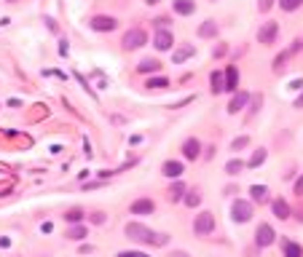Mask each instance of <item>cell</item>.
Masks as SVG:
<instances>
[{
	"instance_id": "obj_1",
	"label": "cell",
	"mask_w": 303,
	"mask_h": 257,
	"mask_svg": "<svg viewBox=\"0 0 303 257\" xmlns=\"http://www.w3.org/2000/svg\"><path fill=\"white\" fill-rule=\"evenodd\" d=\"M126 236L132 241H140V244H153V246H167L169 236L167 233H156V230L145 228L140 223H126Z\"/></svg>"
},
{
	"instance_id": "obj_2",
	"label": "cell",
	"mask_w": 303,
	"mask_h": 257,
	"mask_svg": "<svg viewBox=\"0 0 303 257\" xmlns=\"http://www.w3.org/2000/svg\"><path fill=\"white\" fill-rule=\"evenodd\" d=\"M252 214H255L252 201H242V198L233 201V206H231V220H233V223H250Z\"/></svg>"
},
{
	"instance_id": "obj_3",
	"label": "cell",
	"mask_w": 303,
	"mask_h": 257,
	"mask_svg": "<svg viewBox=\"0 0 303 257\" xmlns=\"http://www.w3.org/2000/svg\"><path fill=\"white\" fill-rule=\"evenodd\" d=\"M148 43V35H145V30H129L126 35H123V40H121V46L126 48V51H134V48H142Z\"/></svg>"
},
{
	"instance_id": "obj_4",
	"label": "cell",
	"mask_w": 303,
	"mask_h": 257,
	"mask_svg": "<svg viewBox=\"0 0 303 257\" xmlns=\"http://www.w3.org/2000/svg\"><path fill=\"white\" fill-rule=\"evenodd\" d=\"M212 230H215V217H212L210 212L196 214V220H193V233L196 236H210Z\"/></svg>"
},
{
	"instance_id": "obj_5",
	"label": "cell",
	"mask_w": 303,
	"mask_h": 257,
	"mask_svg": "<svg viewBox=\"0 0 303 257\" xmlns=\"http://www.w3.org/2000/svg\"><path fill=\"white\" fill-rule=\"evenodd\" d=\"M276 241V233H274V228L268 223H263V225H258V230H255V244L260 246V249H266V246H271Z\"/></svg>"
},
{
	"instance_id": "obj_6",
	"label": "cell",
	"mask_w": 303,
	"mask_h": 257,
	"mask_svg": "<svg viewBox=\"0 0 303 257\" xmlns=\"http://www.w3.org/2000/svg\"><path fill=\"white\" fill-rule=\"evenodd\" d=\"M276 35H279V24H276V22H266L260 30H258V43L271 46V43L276 40Z\"/></svg>"
},
{
	"instance_id": "obj_7",
	"label": "cell",
	"mask_w": 303,
	"mask_h": 257,
	"mask_svg": "<svg viewBox=\"0 0 303 257\" xmlns=\"http://www.w3.org/2000/svg\"><path fill=\"white\" fill-rule=\"evenodd\" d=\"M153 46H156L158 51H169V48L175 46V35H172V30H158L156 38H153Z\"/></svg>"
},
{
	"instance_id": "obj_8",
	"label": "cell",
	"mask_w": 303,
	"mask_h": 257,
	"mask_svg": "<svg viewBox=\"0 0 303 257\" xmlns=\"http://www.w3.org/2000/svg\"><path fill=\"white\" fill-rule=\"evenodd\" d=\"M91 30H97V32H113V30L118 27V22L113 16H102V14H99V16H94L91 22Z\"/></svg>"
},
{
	"instance_id": "obj_9",
	"label": "cell",
	"mask_w": 303,
	"mask_h": 257,
	"mask_svg": "<svg viewBox=\"0 0 303 257\" xmlns=\"http://www.w3.org/2000/svg\"><path fill=\"white\" fill-rule=\"evenodd\" d=\"M182 155H185L188 161H196V158H201V142H198L196 137L185 139V142H182Z\"/></svg>"
},
{
	"instance_id": "obj_10",
	"label": "cell",
	"mask_w": 303,
	"mask_h": 257,
	"mask_svg": "<svg viewBox=\"0 0 303 257\" xmlns=\"http://www.w3.org/2000/svg\"><path fill=\"white\" fill-rule=\"evenodd\" d=\"M129 212H132V214H140V217L142 214H153V212H156V204H153L151 198H140V201H134Z\"/></svg>"
},
{
	"instance_id": "obj_11",
	"label": "cell",
	"mask_w": 303,
	"mask_h": 257,
	"mask_svg": "<svg viewBox=\"0 0 303 257\" xmlns=\"http://www.w3.org/2000/svg\"><path fill=\"white\" fill-rule=\"evenodd\" d=\"M247 102H250V94H247V91H239V94H233V99H231V102H228V113H239V110L242 107H244V105Z\"/></svg>"
},
{
	"instance_id": "obj_12",
	"label": "cell",
	"mask_w": 303,
	"mask_h": 257,
	"mask_svg": "<svg viewBox=\"0 0 303 257\" xmlns=\"http://www.w3.org/2000/svg\"><path fill=\"white\" fill-rule=\"evenodd\" d=\"M210 86H212V94H223L226 91V73H212Z\"/></svg>"
},
{
	"instance_id": "obj_13",
	"label": "cell",
	"mask_w": 303,
	"mask_h": 257,
	"mask_svg": "<svg viewBox=\"0 0 303 257\" xmlns=\"http://www.w3.org/2000/svg\"><path fill=\"white\" fill-rule=\"evenodd\" d=\"M172 6H175V11L180 14V16H191V14L196 11V3H193V0H175Z\"/></svg>"
},
{
	"instance_id": "obj_14",
	"label": "cell",
	"mask_w": 303,
	"mask_h": 257,
	"mask_svg": "<svg viewBox=\"0 0 303 257\" xmlns=\"http://www.w3.org/2000/svg\"><path fill=\"white\" fill-rule=\"evenodd\" d=\"M271 209H274V214H276L279 220H287V217H290V204H287L285 198H276L274 204H271Z\"/></svg>"
},
{
	"instance_id": "obj_15",
	"label": "cell",
	"mask_w": 303,
	"mask_h": 257,
	"mask_svg": "<svg viewBox=\"0 0 303 257\" xmlns=\"http://www.w3.org/2000/svg\"><path fill=\"white\" fill-rule=\"evenodd\" d=\"M161 171L167 174V177H175L177 180L182 174V164H180V161H167V164L161 166Z\"/></svg>"
},
{
	"instance_id": "obj_16",
	"label": "cell",
	"mask_w": 303,
	"mask_h": 257,
	"mask_svg": "<svg viewBox=\"0 0 303 257\" xmlns=\"http://www.w3.org/2000/svg\"><path fill=\"white\" fill-rule=\"evenodd\" d=\"M236 86H239V70L228 67L226 70V91H236Z\"/></svg>"
},
{
	"instance_id": "obj_17",
	"label": "cell",
	"mask_w": 303,
	"mask_h": 257,
	"mask_svg": "<svg viewBox=\"0 0 303 257\" xmlns=\"http://www.w3.org/2000/svg\"><path fill=\"white\" fill-rule=\"evenodd\" d=\"M161 70V62L158 59H142L140 64H137V73H158Z\"/></svg>"
},
{
	"instance_id": "obj_18",
	"label": "cell",
	"mask_w": 303,
	"mask_h": 257,
	"mask_svg": "<svg viewBox=\"0 0 303 257\" xmlns=\"http://www.w3.org/2000/svg\"><path fill=\"white\" fill-rule=\"evenodd\" d=\"M250 193H252V201H258V204H266L268 201V188L266 185H252Z\"/></svg>"
},
{
	"instance_id": "obj_19",
	"label": "cell",
	"mask_w": 303,
	"mask_h": 257,
	"mask_svg": "<svg viewBox=\"0 0 303 257\" xmlns=\"http://www.w3.org/2000/svg\"><path fill=\"white\" fill-rule=\"evenodd\" d=\"M64 236H67V239H70V241H83V239H86V225H81V223H78V225H73V228L70 230H67V233H64Z\"/></svg>"
},
{
	"instance_id": "obj_20",
	"label": "cell",
	"mask_w": 303,
	"mask_h": 257,
	"mask_svg": "<svg viewBox=\"0 0 303 257\" xmlns=\"http://www.w3.org/2000/svg\"><path fill=\"white\" fill-rule=\"evenodd\" d=\"M217 35V24L212 22V19H207L201 27H198V38H215Z\"/></svg>"
},
{
	"instance_id": "obj_21",
	"label": "cell",
	"mask_w": 303,
	"mask_h": 257,
	"mask_svg": "<svg viewBox=\"0 0 303 257\" xmlns=\"http://www.w3.org/2000/svg\"><path fill=\"white\" fill-rule=\"evenodd\" d=\"M188 57H193V46H180L175 54H172V62L180 64V62H185Z\"/></svg>"
},
{
	"instance_id": "obj_22",
	"label": "cell",
	"mask_w": 303,
	"mask_h": 257,
	"mask_svg": "<svg viewBox=\"0 0 303 257\" xmlns=\"http://www.w3.org/2000/svg\"><path fill=\"white\" fill-rule=\"evenodd\" d=\"M282 249H285V257H303L301 244H295V241H285V244H282Z\"/></svg>"
},
{
	"instance_id": "obj_23",
	"label": "cell",
	"mask_w": 303,
	"mask_h": 257,
	"mask_svg": "<svg viewBox=\"0 0 303 257\" xmlns=\"http://www.w3.org/2000/svg\"><path fill=\"white\" fill-rule=\"evenodd\" d=\"M263 161H266V150H263V148H258L255 153H252V158L247 161V166H250V169H258V166H260Z\"/></svg>"
},
{
	"instance_id": "obj_24",
	"label": "cell",
	"mask_w": 303,
	"mask_h": 257,
	"mask_svg": "<svg viewBox=\"0 0 303 257\" xmlns=\"http://www.w3.org/2000/svg\"><path fill=\"white\" fill-rule=\"evenodd\" d=\"M169 198L172 201H182V198H185V185H182V182L172 185V188H169Z\"/></svg>"
},
{
	"instance_id": "obj_25",
	"label": "cell",
	"mask_w": 303,
	"mask_h": 257,
	"mask_svg": "<svg viewBox=\"0 0 303 257\" xmlns=\"http://www.w3.org/2000/svg\"><path fill=\"white\" fill-rule=\"evenodd\" d=\"M64 220L67 223H73V225H78L83 220V212L81 209H70V212H64Z\"/></svg>"
},
{
	"instance_id": "obj_26",
	"label": "cell",
	"mask_w": 303,
	"mask_h": 257,
	"mask_svg": "<svg viewBox=\"0 0 303 257\" xmlns=\"http://www.w3.org/2000/svg\"><path fill=\"white\" fill-rule=\"evenodd\" d=\"M242 169H244V164H242L239 158H233V161H228V164H226V174H239Z\"/></svg>"
},
{
	"instance_id": "obj_27",
	"label": "cell",
	"mask_w": 303,
	"mask_h": 257,
	"mask_svg": "<svg viewBox=\"0 0 303 257\" xmlns=\"http://www.w3.org/2000/svg\"><path fill=\"white\" fill-rule=\"evenodd\" d=\"M145 86H148V89H167V86H169V80L164 78V75H158V78H151Z\"/></svg>"
},
{
	"instance_id": "obj_28",
	"label": "cell",
	"mask_w": 303,
	"mask_h": 257,
	"mask_svg": "<svg viewBox=\"0 0 303 257\" xmlns=\"http://www.w3.org/2000/svg\"><path fill=\"white\" fill-rule=\"evenodd\" d=\"M182 201H185V206H191V209H193V206L201 204V196H198L196 190H191V193H185V198H182Z\"/></svg>"
},
{
	"instance_id": "obj_29",
	"label": "cell",
	"mask_w": 303,
	"mask_h": 257,
	"mask_svg": "<svg viewBox=\"0 0 303 257\" xmlns=\"http://www.w3.org/2000/svg\"><path fill=\"white\" fill-rule=\"evenodd\" d=\"M279 6L285 8V11H295V8L303 6V0H279Z\"/></svg>"
},
{
	"instance_id": "obj_30",
	"label": "cell",
	"mask_w": 303,
	"mask_h": 257,
	"mask_svg": "<svg viewBox=\"0 0 303 257\" xmlns=\"http://www.w3.org/2000/svg\"><path fill=\"white\" fill-rule=\"evenodd\" d=\"M247 145H250V137H236V139L231 142V148H233V150H242V148H247Z\"/></svg>"
},
{
	"instance_id": "obj_31",
	"label": "cell",
	"mask_w": 303,
	"mask_h": 257,
	"mask_svg": "<svg viewBox=\"0 0 303 257\" xmlns=\"http://www.w3.org/2000/svg\"><path fill=\"white\" fill-rule=\"evenodd\" d=\"M116 257H151V255H145V252H118Z\"/></svg>"
},
{
	"instance_id": "obj_32",
	"label": "cell",
	"mask_w": 303,
	"mask_h": 257,
	"mask_svg": "<svg viewBox=\"0 0 303 257\" xmlns=\"http://www.w3.org/2000/svg\"><path fill=\"white\" fill-rule=\"evenodd\" d=\"M271 6H274V0H260V3H258V8H260L263 14H266V11H271Z\"/></svg>"
},
{
	"instance_id": "obj_33",
	"label": "cell",
	"mask_w": 303,
	"mask_h": 257,
	"mask_svg": "<svg viewBox=\"0 0 303 257\" xmlns=\"http://www.w3.org/2000/svg\"><path fill=\"white\" fill-rule=\"evenodd\" d=\"M167 22H169L167 16H158V19H153V24H156L158 30H167Z\"/></svg>"
},
{
	"instance_id": "obj_34",
	"label": "cell",
	"mask_w": 303,
	"mask_h": 257,
	"mask_svg": "<svg viewBox=\"0 0 303 257\" xmlns=\"http://www.w3.org/2000/svg\"><path fill=\"white\" fill-rule=\"evenodd\" d=\"M91 223L94 225H102V223H105V214H91Z\"/></svg>"
},
{
	"instance_id": "obj_35",
	"label": "cell",
	"mask_w": 303,
	"mask_h": 257,
	"mask_svg": "<svg viewBox=\"0 0 303 257\" xmlns=\"http://www.w3.org/2000/svg\"><path fill=\"white\" fill-rule=\"evenodd\" d=\"M295 193H298V196L303 193V177H301V180H295Z\"/></svg>"
},
{
	"instance_id": "obj_36",
	"label": "cell",
	"mask_w": 303,
	"mask_h": 257,
	"mask_svg": "<svg viewBox=\"0 0 303 257\" xmlns=\"http://www.w3.org/2000/svg\"><path fill=\"white\" fill-rule=\"evenodd\" d=\"M290 86H292V89H303V78H301V80H292Z\"/></svg>"
},
{
	"instance_id": "obj_37",
	"label": "cell",
	"mask_w": 303,
	"mask_h": 257,
	"mask_svg": "<svg viewBox=\"0 0 303 257\" xmlns=\"http://www.w3.org/2000/svg\"><path fill=\"white\" fill-rule=\"evenodd\" d=\"M295 107H303V94H301V97L295 99Z\"/></svg>"
},
{
	"instance_id": "obj_38",
	"label": "cell",
	"mask_w": 303,
	"mask_h": 257,
	"mask_svg": "<svg viewBox=\"0 0 303 257\" xmlns=\"http://www.w3.org/2000/svg\"><path fill=\"white\" fill-rule=\"evenodd\" d=\"M172 257H188V255H185V252H175Z\"/></svg>"
},
{
	"instance_id": "obj_39",
	"label": "cell",
	"mask_w": 303,
	"mask_h": 257,
	"mask_svg": "<svg viewBox=\"0 0 303 257\" xmlns=\"http://www.w3.org/2000/svg\"><path fill=\"white\" fill-rule=\"evenodd\" d=\"M145 3H148V6H156V3H158V0H145Z\"/></svg>"
}]
</instances>
